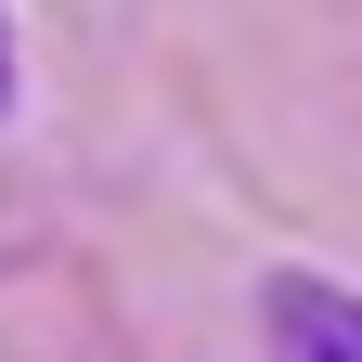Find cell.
<instances>
[{
	"instance_id": "6da1fadb",
	"label": "cell",
	"mask_w": 362,
	"mask_h": 362,
	"mask_svg": "<svg viewBox=\"0 0 362 362\" xmlns=\"http://www.w3.org/2000/svg\"><path fill=\"white\" fill-rule=\"evenodd\" d=\"M259 337H272V362H362V285H337V272H272L259 285Z\"/></svg>"
},
{
	"instance_id": "7a4b0ae2",
	"label": "cell",
	"mask_w": 362,
	"mask_h": 362,
	"mask_svg": "<svg viewBox=\"0 0 362 362\" xmlns=\"http://www.w3.org/2000/svg\"><path fill=\"white\" fill-rule=\"evenodd\" d=\"M0 104H13V26H0Z\"/></svg>"
}]
</instances>
